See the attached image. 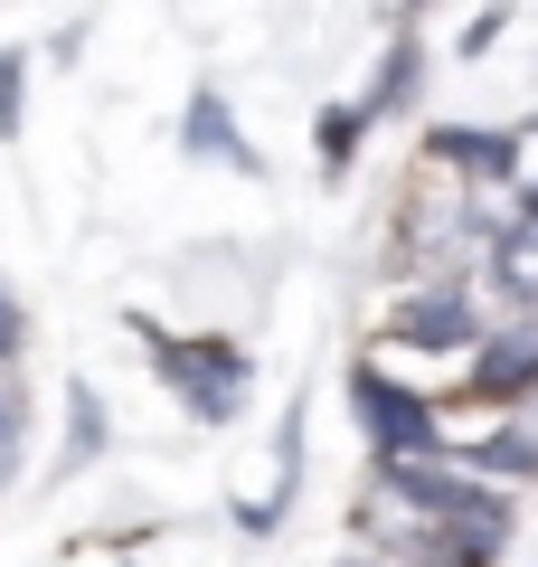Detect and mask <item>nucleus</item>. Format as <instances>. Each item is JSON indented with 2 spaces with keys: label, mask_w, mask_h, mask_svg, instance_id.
Listing matches in <instances>:
<instances>
[{
  "label": "nucleus",
  "mask_w": 538,
  "mask_h": 567,
  "mask_svg": "<svg viewBox=\"0 0 538 567\" xmlns=\"http://www.w3.org/2000/svg\"><path fill=\"white\" fill-rule=\"evenodd\" d=\"M152 360H161V379L199 406V416H237V398H246V360H237L227 341H152Z\"/></svg>",
  "instance_id": "nucleus-1"
},
{
  "label": "nucleus",
  "mask_w": 538,
  "mask_h": 567,
  "mask_svg": "<svg viewBox=\"0 0 538 567\" xmlns=\"http://www.w3.org/2000/svg\"><path fill=\"white\" fill-rule=\"evenodd\" d=\"M189 142H199V152H227V162H246V142H237V123H227V104H218V95L189 114Z\"/></svg>",
  "instance_id": "nucleus-4"
},
{
  "label": "nucleus",
  "mask_w": 538,
  "mask_h": 567,
  "mask_svg": "<svg viewBox=\"0 0 538 567\" xmlns=\"http://www.w3.org/2000/svg\"><path fill=\"white\" fill-rule=\"evenodd\" d=\"M529 379H538V322H519L482 350V398H529Z\"/></svg>",
  "instance_id": "nucleus-3"
},
{
  "label": "nucleus",
  "mask_w": 538,
  "mask_h": 567,
  "mask_svg": "<svg viewBox=\"0 0 538 567\" xmlns=\"http://www.w3.org/2000/svg\"><path fill=\"white\" fill-rule=\"evenodd\" d=\"M359 416H369V435H379L387 464H406L416 445H435V416H425L406 388H387V379H359Z\"/></svg>",
  "instance_id": "nucleus-2"
},
{
  "label": "nucleus",
  "mask_w": 538,
  "mask_h": 567,
  "mask_svg": "<svg viewBox=\"0 0 538 567\" xmlns=\"http://www.w3.org/2000/svg\"><path fill=\"white\" fill-rule=\"evenodd\" d=\"M500 275H510L519 293H538V227H519V237H510V256H500Z\"/></svg>",
  "instance_id": "nucleus-5"
},
{
  "label": "nucleus",
  "mask_w": 538,
  "mask_h": 567,
  "mask_svg": "<svg viewBox=\"0 0 538 567\" xmlns=\"http://www.w3.org/2000/svg\"><path fill=\"white\" fill-rule=\"evenodd\" d=\"M10 341H20V322H10V303H0V360H10Z\"/></svg>",
  "instance_id": "nucleus-6"
}]
</instances>
